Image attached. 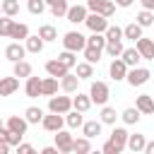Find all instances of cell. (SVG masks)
I'll return each instance as SVG.
<instances>
[{"mask_svg": "<svg viewBox=\"0 0 154 154\" xmlns=\"http://www.w3.org/2000/svg\"><path fill=\"white\" fill-rule=\"evenodd\" d=\"M125 142H128V130L125 128H113L108 142L103 144V154H120L125 149Z\"/></svg>", "mask_w": 154, "mask_h": 154, "instance_id": "1", "label": "cell"}, {"mask_svg": "<svg viewBox=\"0 0 154 154\" xmlns=\"http://www.w3.org/2000/svg\"><path fill=\"white\" fill-rule=\"evenodd\" d=\"M108 96H111V91H108V84H106V82H91V87H89V99H91V103L103 106V103L108 101Z\"/></svg>", "mask_w": 154, "mask_h": 154, "instance_id": "2", "label": "cell"}, {"mask_svg": "<svg viewBox=\"0 0 154 154\" xmlns=\"http://www.w3.org/2000/svg\"><path fill=\"white\" fill-rule=\"evenodd\" d=\"M63 46H65V51H72V53L84 51V46H87V36H82L79 31H67V34L63 36Z\"/></svg>", "mask_w": 154, "mask_h": 154, "instance_id": "3", "label": "cell"}, {"mask_svg": "<svg viewBox=\"0 0 154 154\" xmlns=\"http://www.w3.org/2000/svg\"><path fill=\"white\" fill-rule=\"evenodd\" d=\"M149 77H152V72L147 70V67H130L128 70V75H125V79H128V84L130 87H142L144 82H149Z\"/></svg>", "mask_w": 154, "mask_h": 154, "instance_id": "4", "label": "cell"}, {"mask_svg": "<svg viewBox=\"0 0 154 154\" xmlns=\"http://www.w3.org/2000/svg\"><path fill=\"white\" fill-rule=\"evenodd\" d=\"M84 24H87L89 31H94V34H103L106 26H108V17H103V14H99V12H91V14H87Z\"/></svg>", "mask_w": 154, "mask_h": 154, "instance_id": "5", "label": "cell"}, {"mask_svg": "<svg viewBox=\"0 0 154 154\" xmlns=\"http://www.w3.org/2000/svg\"><path fill=\"white\" fill-rule=\"evenodd\" d=\"M70 108H72V99H70V96H55V94H53V96L48 99V111H53V113H63V116H65Z\"/></svg>", "mask_w": 154, "mask_h": 154, "instance_id": "6", "label": "cell"}, {"mask_svg": "<svg viewBox=\"0 0 154 154\" xmlns=\"http://www.w3.org/2000/svg\"><path fill=\"white\" fill-rule=\"evenodd\" d=\"M72 140H75V137H72L67 130H63V128L55 130V147H58L60 154H70V152H72Z\"/></svg>", "mask_w": 154, "mask_h": 154, "instance_id": "7", "label": "cell"}, {"mask_svg": "<svg viewBox=\"0 0 154 154\" xmlns=\"http://www.w3.org/2000/svg\"><path fill=\"white\" fill-rule=\"evenodd\" d=\"M41 125H43V130L55 132V130H60V128L65 125V118H63V113H53V111H51V116H43V118H41Z\"/></svg>", "mask_w": 154, "mask_h": 154, "instance_id": "8", "label": "cell"}, {"mask_svg": "<svg viewBox=\"0 0 154 154\" xmlns=\"http://www.w3.org/2000/svg\"><path fill=\"white\" fill-rule=\"evenodd\" d=\"M135 48H137V53L142 55V60H154V41H152V38L140 36V38L135 41Z\"/></svg>", "mask_w": 154, "mask_h": 154, "instance_id": "9", "label": "cell"}, {"mask_svg": "<svg viewBox=\"0 0 154 154\" xmlns=\"http://www.w3.org/2000/svg\"><path fill=\"white\" fill-rule=\"evenodd\" d=\"M108 72H111V79L120 82V79H125V75H128V65L123 63V58H113L111 65H108Z\"/></svg>", "mask_w": 154, "mask_h": 154, "instance_id": "10", "label": "cell"}, {"mask_svg": "<svg viewBox=\"0 0 154 154\" xmlns=\"http://www.w3.org/2000/svg\"><path fill=\"white\" fill-rule=\"evenodd\" d=\"M26 55V48L19 43V41H12L7 48H5V58L10 60V63H17V60H22Z\"/></svg>", "mask_w": 154, "mask_h": 154, "instance_id": "11", "label": "cell"}, {"mask_svg": "<svg viewBox=\"0 0 154 154\" xmlns=\"http://www.w3.org/2000/svg\"><path fill=\"white\" fill-rule=\"evenodd\" d=\"M5 128H7L10 132L24 135V132H26V128H29V123H26V118H22V116H10V118H7V123H5Z\"/></svg>", "mask_w": 154, "mask_h": 154, "instance_id": "12", "label": "cell"}, {"mask_svg": "<svg viewBox=\"0 0 154 154\" xmlns=\"http://www.w3.org/2000/svg\"><path fill=\"white\" fill-rule=\"evenodd\" d=\"M135 108L140 113H144V116H152L154 113V96L152 94H140L137 101H135Z\"/></svg>", "mask_w": 154, "mask_h": 154, "instance_id": "13", "label": "cell"}, {"mask_svg": "<svg viewBox=\"0 0 154 154\" xmlns=\"http://www.w3.org/2000/svg\"><path fill=\"white\" fill-rule=\"evenodd\" d=\"M65 17L72 24H82L87 19V5H72V7H67V14Z\"/></svg>", "mask_w": 154, "mask_h": 154, "instance_id": "14", "label": "cell"}, {"mask_svg": "<svg viewBox=\"0 0 154 154\" xmlns=\"http://www.w3.org/2000/svg\"><path fill=\"white\" fill-rule=\"evenodd\" d=\"M19 89V77H0V96H12Z\"/></svg>", "mask_w": 154, "mask_h": 154, "instance_id": "15", "label": "cell"}, {"mask_svg": "<svg viewBox=\"0 0 154 154\" xmlns=\"http://www.w3.org/2000/svg\"><path fill=\"white\" fill-rule=\"evenodd\" d=\"M46 72H48L51 77H63V75H67V72H70V67H67L63 60H58V58H55V60H48V63H46Z\"/></svg>", "mask_w": 154, "mask_h": 154, "instance_id": "16", "label": "cell"}, {"mask_svg": "<svg viewBox=\"0 0 154 154\" xmlns=\"http://www.w3.org/2000/svg\"><path fill=\"white\" fill-rule=\"evenodd\" d=\"M24 94L29 96V99H38L41 96V79L38 77H26V84H24Z\"/></svg>", "mask_w": 154, "mask_h": 154, "instance_id": "17", "label": "cell"}, {"mask_svg": "<svg viewBox=\"0 0 154 154\" xmlns=\"http://www.w3.org/2000/svg\"><path fill=\"white\" fill-rule=\"evenodd\" d=\"M101 120H87V123H82V135L84 137H89V140H94V137H99L101 135Z\"/></svg>", "mask_w": 154, "mask_h": 154, "instance_id": "18", "label": "cell"}, {"mask_svg": "<svg viewBox=\"0 0 154 154\" xmlns=\"http://www.w3.org/2000/svg\"><path fill=\"white\" fill-rule=\"evenodd\" d=\"M77 84H79V77L72 75V72H67V75L60 77V87H63V91H67V94L77 91Z\"/></svg>", "mask_w": 154, "mask_h": 154, "instance_id": "19", "label": "cell"}, {"mask_svg": "<svg viewBox=\"0 0 154 154\" xmlns=\"http://www.w3.org/2000/svg\"><path fill=\"white\" fill-rule=\"evenodd\" d=\"M144 135L142 132H135V135H128V142H125V147L130 149V152H142L144 149Z\"/></svg>", "mask_w": 154, "mask_h": 154, "instance_id": "20", "label": "cell"}, {"mask_svg": "<svg viewBox=\"0 0 154 154\" xmlns=\"http://www.w3.org/2000/svg\"><path fill=\"white\" fill-rule=\"evenodd\" d=\"M120 58H123V63H125L128 67H135V65H137V63L142 60V55L137 53V48H123Z\"/></svg>", "mask_w": 154, "mask_h": 154, "instance_id": "21", "label": "cell"}, {"mask_svg": "<svg viewBox=\"0 0 154 154\" xmlns=\"http://www.w3.org/2000/svg\"><path fill=\"white\" fill-rule=\"evenodd\" d=\"M58 91V77H46V79H41V96H53Z\"/></svg>", "mask_w": 154, "mask_h": 154, "instance_id": "22", "label": "cell"}, {"mask_svg": "<svg viewBox=\"0 0 154 154\" xmlns=\"http://www.w3.org/2000/svg\"><path fill=\"white\" fill-rule=\"evenodd\" d=\"M26 36H29V26L22 24V22H14L12 29H10V38H14V41H24Z\"/></svg>", "mask_w": 154, "mask_h": 154, "instance_id": "23", "label": "cell"}, {"mask_svg": "<svg viewBox=\"0 0 154 154\" xmlns=\"http://www.w3.org/2000/svg\"><path fill=\"white\" fill-rule=\"evenodd\" d=\"M24 41H26V46H24L26 53H41V51H43V43H46L38 34H36V36H26Z\"/></svg>", "mask_w": 154, "mask_h": 154, "instance_id": "24", "label": "cell"}, {"mask_svg": "<svg viewBox=\"0 0 154 154\" xmlns=\"http://www.w3.org/2000/svg\"><path fill=\"white\" fill-rule=\"evenodd\" d=\"M142 36V26L137 22H130L128 26H123V38H130V41H137Z\"/></svg>", "mask_w": 154, "mask_h": 154, "instance_id": "25", "label": "cell"}, {"mask_svg": "<svg viewBox=\"0 0 154 154\" xmlns=\"http://www.w3.org/2000/svg\"><path fill=\"white\" fill-rule=\"evenodd\" d=\"M72 108H77V111H82V113H87V111L91 108V99H89V94H77V96L72 99Z\"/></svg>", "mask_w": 154, "mask_h": 154, "instance_id": "26", "label": "cell"}, {"mask_svg": "<svg viewBox=\"0 0 154 154\" xmlns=\"http://www.w3.org/2000/svg\"><path fill=\"white\" fill-rule=\"evenodd\" d=\"M65 123H67V128H82V123H84L82 111H77V108L72 111V108H70V111L65 113Z\"/></svg>", "mask_w": 154, "mask_h": 154, "instance_id": "27", "label": "cell"}, {"mask_svg": "<svg viewBox=\"0 0 154 154\" xmlns=\"http://www.w3.org/2000/svg\"><path fill=\"white\" fill-rule=\"evenodd\" d=\"M38 36L43 41H58V29L53 24H41L38 26Z\"/></svg>", "mask_w": 154, "mask_h": 154, "instance_id": "28", "label": "cell"}, {"mask_svg": "<svg viewBox=\"0 0 154 154\" xmlns=\"http://www.w3.org/2000/svg\"><path fill=\"white\" fill-rule=\"evenodd\" d=\"M24 118H26V123L38 125V123H41V118H43V111H41L38 106H29V108L24 111Z\"/></svg>", "mask_w": 154, "mask_h": 154, "instance_id": "29", "label": "cell"}, {"mask_svg": "<svg viewBox=\"0 0 154 154\" xmlns=\"http://www.w3.org/2000/svg\"><path fill=\"white\" fill-rule=\"evenodd\" d=\"M103 53H108L111 58H120V53H123V41H106Z\"/></svg>", "mask_w": 154, "mask_h": 154, "instance_id": "30", "label": "cell"}, {"mask_svg": "<svg viewBox=\"0 0 154 154\" xmlns=\"http://www.w3.org/2000/svg\"><path fill=\"white\" fill-rule=\"evenodd\" d=\"M101 53H103V48H96V46H84V58H87V63H99L101 60Z\"/></svg>", "mask_w": 154, "mask_h": 154, "instance_id": "31", "label": "cell"}, {"mask_svg": "<svg viewBox=\"0 0 154 154\" xmlns=\"http://www.w3.org/2000/svg\"><path fill=\"white\" fill-rule=\"evenodd\" d=\"M12 72H14V77H24V79H26V77L31 75V65L22 58V60H17V63H14V70H12Z\"/></svg>", "mask_w": 154, "mask_h": 154, "instance_id": "32", "label": "cell"}, {"mask_svg": "<svg viewBox=\"0 0 154 154\" xmlns=\"http://www.w3.org/2000/svg\"><path fill=\"white\" fill-rule=\"evenodd\" d=\"M75 67H77L75 75H77L79 79H89V77H94V65H91V63H77Z\"/></svg>", "mask_w": 154, "mask_h": 154, "instance_id": "33", "label": "cell"}, {"mask_svg": "<svg viewBox=\"0 0 154 154\" xmlns=\"http://www.w3.org/2000/svg\"><path fill=\"white\" fill-rule=\"evenodd\" d=\"M116 118H118L116 108H111V106L103 103V108H101V123L103 125H116Z\"/></svg>", "mask_w": 154, "mask_h": 154, "instance_id": "34", "label": "cell"}, {"mask_svg": "<svg viewBox=\"0 0 154 154\" xmlns=\"http://www.w3.org/2000/svg\"><path fill=\"white\" fill-rule=\"evenodd\" d=\"M89 149H91L89 137H77V140H72V152H77V154H87Z\"/></svg>", "mask_w": 154, "mask_h": 154, "instance_id": "35", "label": "cell"}, {"mask_svg": "<svg viewBox=\"0 0 154 154\" xmlns=\"http://www.w3.org/2000/svg\"><path fill=\"white\" fill-rule=\"evenodd\" d=\"M0 5H2V14H7V17L19 14V2L17 0H0Z\"/></svg>", "mask_w": 154, "mask_h": 154, "instance_id": "36", "label": "cell"}, {"mask_svg": "<svg viewBox=\"0 0 154 154\" xmlns=\"http://www.w3.org/2000/svg\"><path fill=\"white\" fill-rule=\"evenodd\" d=\"M120 118H123V123H128V125H135V123L142 118V113H140L137 108H125V111L120 113Z\"/></svg>", "mask_w": 154, "mask_h": 154, "instance_id": "37", "label": "cell"}, {"mask_svg": "<svg viewBox=\"0 0 154 154\" xmlns=\"http://www.w3.org/2000/svg\"><path fill=\"white\" fill-rule=\"evenodd\" d=\"M103 36H106V41H123V29H120V26L108 24V26H106V31H103Z\"/></svg>", "mask_w": 154, "mask_h": 154, "instance_id": "38", "label": "cell"}, {"mask_svg": "<svg viewBox=\"0 0 154 154\" xmlns=\"http://www.w3.org/2000/svg\"><path fill=\"white\" fill-rule=\"evenodd\" d=\"M137 24L144 29V26H152L154 24V12L152 10H142L140 14H137Z\"/></svg>", "mask_w": 154, "mask_h": 154, "instance_id": "39", "label": "cell"}, {"mask_svg": "<svg viewBox=\"0 0 154 154\" xmlns=\"http://www.w3.org/2000/svg\"><path fill=\"white\" fill-rule=\"evenodd\" d=\"M67 0H60V2H55V5H51V14L53 17H65L67 14Z\"/></svg>", "mask_w": 154, "mask_h": 154, "instance_id": "40", "label": "cell"}, {"mask_svg": "<svg viewBox=\"0 0 154 154\" xmlns=\"http://www.w3.org/2000/svg\"><path fill=\"white\" fill-rule=\"evenodd\" d=\"M99 14H103V17H111L113 12H116V2L113 0H103L101 5H99V10H96Z\"/></svg>", "mask_w": 154, "mask_h": 154, "instance_id": "41", "label": "cell"}, {"mask_svg": "<svg viewBox=\"0 0 154 154\" xmlns=\"http://www.w3.org/2000/svg\"><path fill=\"white\" fill-rule=\"evenodd\" d=\"M12 24H14V19H12V17H7V14H2V17H0V36H10Z\"/></svg>", "mask_w": 154, "mask_h": 154, "instance_id": "42", "label": "cell"}, {"mask_svg": "<svg viewBox=\"0 0 154 154\" xmlns=\"http://www.w3.org/2000/svg\"><path fill=\"white\" fill-rule=\"evenodd\" d=\"M58 60H63L67 67H75V65H77V55H75L72 51H63V53L58 55Z\"/></svg>", "mask_w": 154, "mask_h": 154, "instance_id": "43", "label": "cell"}, {"mask_svg": "<svg viewBox=\"0 0 154 154\" xmlns=\"http://www.w3.org/2000/svg\"><path fill=\"white\" fill-rule=\"evenodd\" d=\"M26 7H29V12H31V14H41V12L46 10V0H29V2H26Z\"/></svg>", "mask_w": 154, "mask_h": 154, "instance_id": "44", "label": "cell"}, {"mask_svg": "<svg viewBox=\"0 0 154 154\" xmlns=\"http://www.w3.org/2000/svg\"><path fill=\"white\" fill-rule=\"evenodd\" d=\"M22 137H24V135H17V132H10V135H7V144H10V147H17V144L22 142Z\"/></svg>", "mask_w": 154, "mask_h": 154, "instance_id": "45", "label": "cell"}, {"mask_svg": "<svg viewBox=\"0 0 154 154\" xmlns=\"http://www.w3.org/2000/svg\"><path fill=\"white\" fill-rule=\"evenodd\" d=\"M17 152H19V154H34V147H31V144H22V142H19V144H17Z\"/></svg>", "mask_w": 154, "mask_h": 154, "instance_id": "46", "label": "cell"}, {"mask_svg": "<svg viewBox=\"0 0 154 154\" xmlns=\"http://www.w3.org/2000/svg\"><path fill=\"white\" fill-rule=\"evenodd\" d=\"M101 2H103V0H87V10H91V12H96Z\"/></svg>", "mask_w": 154, "mask_h": 154, "instance_id": "47", "label": "cell"}, {"mask_svg": "<svg viewBox=\"0 0 154 154\" xmlns=\"http://www.w3.org/2000/svg\"><path fill=\"white\" fill-rule=\"evenodd\" d=\"M142 2V10H152L154 12V0H140Z\"/></svg>", "mask_w": 154, "mask_h": 154, "instance_id": "48", "label": "cell"}, {"mask_svg": "<svg viewBox=\"0 0 154 154\" xmlns=\"http://www.w3.org/2000/svg\"><path fill=\"white\" fill-rule=\"evenodd\" d=\"M142 152H147V154H154V140L152 142H144V149Z\"/></svg>", "mask_w": 154, "mask_h": 154, "instance_id": "49", "label": "cell"}, {"mask_svg": "<svg viewBox=\"0 0 154 154\" xmlns=\"http://www.w3.org/2000/svg\"><path fill=\"white\" fill-rule=\"evenodd\" d=\"M41 154H58V147H43Z\"/></svg>", "mask_w": 154, "mask_h": 154, "instance_id": "50", "label": "cell"}, {"mask_svg": "<svg viewBox=\"0 0 154 154\" xmlns=\"http://www.w3.org/2000/svg\"><path fill=\"white\" fill-rule=\"evenodd\" d=\"M116 5H118V7H130L132 0H116Z\"/></svg>", "mask_w": 154, "mask_h": 154, "instance_id": "51", "label": "cell"}, {"mask_svg": "<svg viewBox=\"0 0 154 154\" xmlns=\"http://www.w3.org/2000/svg\"><path fill=\"white\" fill-rule=\"evenodd\" d=\"M10 152V144L7 142H0V154H7Z\"/></svg>", "mask_w": 154, "mask_h": 154, "instance_id": "52", "label": "cell"}, {"mask_svg": "<svg viewBox=\"0 0 154 154\" xmlns=\"http://www.w3.org/2000/svg\"><path fill=\"white\" fill-rule=\"evenodd\" d=\"M55 2H60V0H46V5H55Z\"/></svg>", "mask_w": 154, "mask_h": 154, "instance_id": "53", "label": "cell"}, {"mask_svg": "<svg viewBox=\"0 0 154 154\" xmlns=\"http://www.w3.org/2000/svg\"><path fill=\"white\" fill-rule=\"evenodd\" d=\"M0 128H5V123H2V120H0Z\"/></svg>", "mask_w": 154, "mask_h": 154, "instance_id": "54", "label": "cell"}, {"mask_svg": "<svg viewBox=\"0 0 154 154\" xmlns=\"http://www.w3.org/2000/svg\"><path fill=\"white\" fill-rule=\"evenodd\" d=\"M0 12H2V5H0Z\"/></svg>", "mask_w": 154, "mask_h": 154, "instance_id": "55", "label": "cell"}]
</instances>
